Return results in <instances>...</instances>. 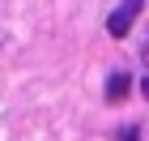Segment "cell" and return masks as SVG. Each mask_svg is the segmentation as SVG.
<instances>
[{"label": "cell", "mask_w": 149, "mask_h": 141, "mask_svg": "<svg viewBox=\"0 0 149 141\" xmlns=\"http://www.w3.org/2000/svg\"><path fill=\"white\" fill-rule=\"evenodd\" d=\"M141 9H145V0H124V4H119V9L107 17V30H111L115 39H124L128 30H132V22L141 17Z\"/></svg>", "instance_id": "cell-1"}, {"label": "cell", "mask_w": 149, "mask_h": 141, "mask_svg": "<svg viewBox=\"0 0 149 141\" xmlns=\"http://www.w3.org/2000/svg\"><path fill=\"white\" fill-rule=\"evenodd\" d=\"M124 94H128V73H111V77H107V98L119 103Z\"/></svg>", "instance_id": "cell-2"}]
</instances>
